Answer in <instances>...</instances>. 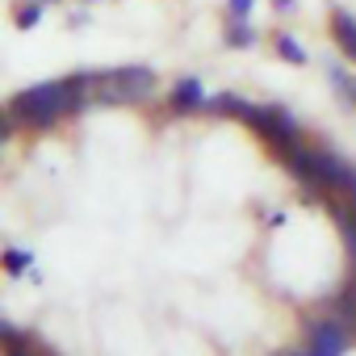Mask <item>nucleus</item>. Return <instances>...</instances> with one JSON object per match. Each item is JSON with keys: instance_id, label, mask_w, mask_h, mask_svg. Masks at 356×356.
Instances as JSON below:
<instances>
[{"instance_id": "obj_1", "label": "nucleus", "mask_w": 356, "mask_h": 356, "mask_svg": "<svg viewBox=\"0 0 356 356\" xmlns=\"http://www.w3.org/2000/svg\"><path fill=\"white\" fill-rule=\"evenodd\" d=\"M9 109L17 113V122L34 126V130H51L63 113H67V88L63 80H51V84H34L26 92H17L9 101Z\"/></svg>"}, {"instance_id": "obj_2", "label": "nucleus", "mask_w": 356, "mask_h": 356, "mask_svg": "<svg viewBox=\"0 0 356 356\" xmlns=\"http://www.w3.org/2000/svg\"><path fill=\"white\" fill-rule=\"evenodd\" d=\"M155 92V72L151 67H118V72H92V97L109 105L126 101H147Z\"/></svg>"}, {"instance_id": "obj_3", "label": "nucleus", "mask_w": 356, "mask_h": 356, "mask_svg": "<svg viewBox=\"0 0 356 356\" xmlns=\"http://www.w3.org/2000/svg\"><path fill=\"white\" fill-rule=\"evenodd\" d=\"M248 126H252L264 143H273L281 155H289V151L298 147V122H293V113H289L285 105H256V113L248 118Z\"/></svg>"}, {"instance_id": "obj_4", "label": "nucleus", "mask_w": 356, "mask_h": 356, "mask_svg": "<svg viewBox=\"0 0 356 356\" xmlns=\"http://www.w3.org/2000/svg\"><path fill=\"white\" fill-rule=\"evenodd\" d=\"M348 339H352V327L343 323V318H327V323H318L314 331H310V352L314 356H343L348 352Z\"/></svg>"}, {"instance_id": "obj_5", "label": "nucleus", "mask_w": 356, "mask_h": 356, "mask_svg": "<svg viewBox=\"0 0 356 356\" xmlns=\"http://www.w3.org/2000/svg\"><path fill=\"white\" fill-rule=\"evenodd\" d=\"M168 101H172V109H176V113H206V105H210L206 84H202L197 76L176 80V84H172V92H168Z\"/></svg>"}, {"instance_id": "obj_6", "label": "nucleus", "mask_w": 356, "mask_h": 356, "mask_svg": "<svg viewBox=\"0 0 356 356\" xmlns=\"http://www.w3.org/2000/svg\"><path fill=\"white\" fill-rule=\"evenodd\" d=\"M331 34H335V42H339V51L348 55V59H356V17L348 13V9H331Z\"/></svg>"}, {"instance_id": "obj_7", "label": "nucleus", "mask_w": 356, "mask_h": 356, "mask_svg": "<svg viewBox=\"0 0 356 356\" xmlns=\"http://www.w3.org/2000/svg\"><path fill=\"white\" fill-rule=\"evenodd\" d=\"M206 113H214V118H243V122H248V118L256 113V105L243 101V97H235V92H218V97H210Z\"/></svg>"}, {"instance_id": "obj_8", "label": "nucleus", "mask_w": 356, "mask_h": 356, "mask_svg": "<svg viewBox=\"0 0 356 356\" xmlns=\"http://www.w3.org/2000/svg\"><path fill=\"white\" fill-rule=\"evenodd\" d=\"M227 47H239V51L256 47V30L248 26V17H231V26H227Z\"/></svg>"}, {"instance_id": "obj_9", "label": "nucleus", "mask_w": 356, "mask_h": 356, "mask_svg": "<svg viewBox=\"0 0 356 356\" xmlns=\"http://www.w3.org/2000/svg\"><path fill=\"white\" fill-rule=\"evenodd\" d=\"M277 55H281L285 63H293V67H302V63H306V51L298 47V38H293V34H277Z\"/></svg>"}, {"instance_id": "obj_10", "label": "nucleus", "mask_w": 356, "mask_h": 356, "mask_svg": "<svg viewBox=\"0 0 356 356\" xmlns=\"http://www.w3.org/2000/svg\"><path fill=\"white\" fill-rule=\"evenodd\" d=\"M30 268H34V256H30V252L5 248V273H9V277H26Z\"/></svg>"}, {"instance_id": "obj_11", "label": "nucleus", "mask_w": 356, "mask_h": 356, "mask_svg": "<svg viewBox=\"0 0 356 356\" xmlns=\"http://www.w3.org/2000/svg\"><path fill=\"white\" fill-rule=\"evenodd\" d=\"M327 80H331V88H339L352 105H356V80L343 72V67H335V63H327Z\"/></svg>"}, {"instance_id": "obj_12", "label": "nucleus", "mask_w": 356, "mask_h": 356, "mask_svg": "<svg viewBox=\"0 0 356 356\" xmlns=\"http://www.w3.org/2000/svg\"><path fill=\"white\" fill-rule=\"evenodd\" d=\"M13 22H17V30H34V26L42 22V0H34V5H22V13H17Z\"/></svg>"}, {"instance_id": "obj_13", "label": "nucleus", "mask_w": 356, "mask_h": 356, "mask_svg": "<svg viewBox=\"0 0 356 356\" xmlns=\"http://www.w3.org/2000/svg\"><path fill=\"white\" fill-rule=\"evenodd\" d=\"M0 339H5V352H22L26 348V335L13 323H0Z\"/></svg>"}, {"instance_id": "obj_14", "label": "nucleus", "mask_w": 356, "mask_h": 356, "mask_svg": "<svg viewBox=\"0 0 356 356\" xmlns=\"http://www.w3.org/2000/svg\"><path fill=\"white\" fill-rule=\"evenodd\" d=\"M227 5H231V17H252V5H256V0H227Z\"/></svg>"}, {"instance_id": "obj_15", "label": "nucleus", "mask_w": 356, "mask_h": 356, "mask_svg": "<svg viewBox=\"0 0 356 356\" xmlns=\"http://www.w3.org/2000/svg\"><path fill=\"white\" fill-rule=\"evenodd\" d=\"M273 5H281L285 13H293V9H298V0H273Z\"/></svg>"}, {"instance_id": "obj_16", "label": "nucleus", "mask_w": 356, "mask_h": 356, "mask_svg": "<svg viewBox=\"0 0 356 356\" xmlns=\"http://www.w3.org/2000/svg\"><path fill=\"white\" fill-rule=\"evenodd\" d=\"M5 356H38V352H26V348H22V352H5Z\"/></svg>"}, {"instance_id": "obj_17", "label": "nucleus", "mask_w": 356, "mask_h": 356, "mask_svg": "<svg viewBox=\"0 0 356 356\" xmlns=\"http://www.w3.org/2000/svg\"><path fill=\"white\" fill-rule=\"evenodd\" d=\"M289 356H314V352H310V348H306V352H289Z\"/></svg>"}]
</instances>
